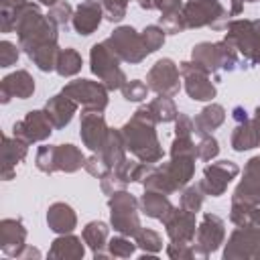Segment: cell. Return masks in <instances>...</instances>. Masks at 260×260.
I'll list each match as a JSON object with an SVG mask.
<instances>
[{"instance_id":"obj_1","label":"cell","mask_w":260,"mask_h":260,"mask_svg":"<svg viewBox=\"0 0 260 260\" xmlns=\"http://www.w3.org/2000/svg\"><path fill=\"white\" fill-rule=\"evenodd\" d=\"M0 30L16 32L18 47L28 55V59L41 71H53L57 65L59 45H57V24L41 14L39 6L24 2L12 12H0Z\"/></svg>"},{"instance_id":"obj_2","label":"cell","mask_w":260,"mask_h":260,"mask_svg":"<svg viewBox=\"0 0 260 260\" xmlns=\"http://www.w3.org/2000/svg\"><path fill=\"white\" fill-rule=\"evenodd\" d=\"M156 120L150 116L146 106H140L134 116L120 128L126 150L140 162H158L162 158V146L156 136Z\"/></svg>"},{"instance_id":"obj_3","label":"cell","mask_w":260,"mask_h":260,"mask_svg":"<svg viewBox=\"0 0 260 260\" xmlns=\"http://www.w3.org/2000/svg\"><path fill=\"white\" fill-rule=\"evenodd\" d=\"M85 156L83 152L73 146V144H55V146H41L37 150V169L47 173V175H53L57 171H63V173H75L79 171L81 167H85Z\"/></svg>"},{"instance_id":"obj_4","label":"cell","mask_w":260,"mask_h":260,"mask_svg":"<svg viewBox=\"0 0 260 260\" xmlns=\"http://www.w3.org/2000/svg\"><path fill=\"white\" fill-rule=\"evenodd\" d=\"M225 41L250 63L260 65V20L236 18L225 24Z\"/></svg>"},{"instance_id":"obj_5","label":"cell","mask_w":260,"mask_h":260,"mask_svg":"<svg viewBox=\"0 0 260 260\" xmlns=\"http://www.w3.org/2000/svg\"><path fill=\"white\" fill-rule=\"evenodd\" d=\"M191 59L199 65H203L209 73H215L219 69L234 71L240 67V53L232 43L225 39L219 43H199L191 51Z\"/></svg>"},{"instance_id":"obj_6","label":"cell","mask_w":260,"mask_h":260,"mask_svg":"<svg viewBox=\"0 0 260 260\" xmlns=\"http://www.w3.org/2000/svg\"><path fill=\"white\" fill-rule=\"evenodd\" d=\"M181 16L187 28L209 26L221 30L228 24V12L219 0H187L181 8Z\"/></svg>"},{"instance_id":"obj_7","label":"cell","mask_w":260,"mask_h":260,"mask_svg":"<svg viewBox=\"0 0 260 260\" xmlns=\"http://www.w3.org/2000/svg\"><path fill=\"white\" fill-rule=\"evenodd\" d=\"M138 203L134 195H130L128 191H116L110 195L108 199V207H110V221L112 228L116 232H120L122 236L134 238L140 232V217H138Z\"/></svg>"},{"instance_id":"obj_8","label":"cell","mask_w":260,"mask_h":260,"mask_svg":"<svg viewBox=\"0 0 260 260\" xmlns=\"http://www.w3.org/2000/svg\"><path fill=\"white\" fill-rule=\"evenodd\" d=\"M89 69L93 75L100 77V81L108 89H122V85L128 81L126 73L120 67V57L106 45L95 43L89 51Z\"/></svg>"},{"instance_id":"obj_9","label":"cell","mask_w":260,"mask_h":260,"mask_svg":"<svg viewBox=\"0 0 260 260\" xmlns=\"http://www.w3.org/2000/svg\"><path fill=\"white\" fill-rule=\"evenodd\" d=\"M118 57L120 61H126V63H140L148 53L146 45H144V39L140 32H136L132 26H118L106 41H104Z\"/></svg>"},{"instance_id":"obj_10","label":"cell","mask_w":260,"mask_h":260,"mask_svg":"<svg viewBox=\"0 0 260 260\" xmlns=\"http://www.w3.org/2000/svg\"><path fill=\"white\" fill-rule=\"evenodd\" d=\"M61 91L73 102L81 104L83 110L87 112H104L108 108V87L100 81L75 79V81H69Z\"/></svg>"},{"instance_id":"obj_11","label":"cell","mask_w":260,"mask_h":260,"mask_svg":"<svg viewBox=\"0 0 260 260\" xmlns=\"http://www.w3.org/2000/svg\"><path fill=\"white\" fill-rule=\"evenodd\" d=\"M179 71H181L183 81H185V91L191 100L209 102L215 98V93H217L215 83L211 81V73L203 65H199L191 59V61H183L179 65Z\"/></svg>"},{"instance_id":"obj_12","label":"cell","mask_w":260,"mask_h":260,"mask_svg":"<svg viewBox=\"0 0 260 260\" xmlns=\"http://www.w3.org/2000/svg\"><path fill=\"white\" fill-rule=\"evenodd\" d=\"M225 260H246V258H260V228L256 225H238L232 236L228 238Z\"/></svg>"},{"instance_id":"obj_13","label":"cell","mask_w":260,"mask_h":260,"mask_svg":"<svg viewBox=\"0 0 260 260\" xmlns=\"http://www.w3.org/2000/svg\"><path fill=\"white\" fill-rule=\"evenodd\" d=\"M179 67L173 59L165 57V59H158L146 73V85L158 93V95H177L179 89H181V79H179Z\"/></svg>"},{"instance_id":"obj_14","label":"cell","mask_w":260,"mask_h":260,"mask_svg":"<svg viewBox=\"0 0 260 260\" xmlns=\"http://www.w3.org/2000/svg\"><path fill=\"white\" fill-rule=\"evenodd\" d=\"M260 201V154L252 156L244 167V177L234 189L232 205L248 207Z\"/></svg>"},{"instance_id":"obj_15","label":"cell","mask_w":260,"mask_h":260,"mask_svg":"<svg viewBox=\"0 0 260 260\" xmlns=\"http://www.w3.org/2000/svg\"><path fill=\"white\" fill-rule=\"evenodd\" d=\"M53 124L47 116L45 110H30L22 120H18L14 126H12V134L20 140H24L26 144H32V142H41V140H47L53 132Z\"/></svg>"},{"instance_id":"obj_16","label":"cell","mask_w":260,"mask_h":260,"mask_svg":"<svg viewBox=\"0 0 260 260\" xmlns=\"http://www.w3.org/2000/svg\"><path fill=\"white\" fill-rule=\"evenodd\" d=\"M240 173V167L232 160H217V162H211L203 169V179H201V185L205 189L207 195L211 197H219L225 193L228 185L238 177Z\"/></svg>"},{"instance_id":"obj_17","label":"cell","mask_w":260,"mask_h":260,"mask_svg":"<svg viewBox=\"0 0 260 260\" xmlns=\"http://www.w3.org/2000/svg\"><path fill=\"white\" fill-rule=\"evenodd\" d=\"M167 228V236L171 242L179 244H191L197 234V223H195V213L187 211L183 207H171V211L160 219Z\"/></svg>"},{"instance_id":"obj_18","label":"cell","mask_w":260,"mask_h":260,"mask_svg":"<svg viewBox=\"0 0 260 260\" xmlns=\"http://www.w3.org/2000/svg\"><path fill=\"white\" fill-rule=\"evenodd\" d=\"M225 240V223L215 213H205L201 223L197 225V234L193 244L199 248L203 258H207L211 252H215Z\"/></svg>"},{"instance_id":"obj_19","label":"cell","mask_w":260,"mask_h":260,"mask_svg":"<svg viewBox=\"0 0 260 260\" xmlns=\"http://www.w3.org/2000/svg\"><path fill=\"white\" fill-rule=\"evenodd\" d=\"M110 128L102 116V112H87L83 110L81 114V124H79V136L83 140V144L91 150V152H100L108 140Z\"/></svg>"},{"instance_id":"obj_20","label":"cell","mask_w":260,"mask_h":260,"mask_svg":"<svg viewBox=\"0 0 260 260\" xmlns=\"http://www.w3.org/2000/svg\"><path fill=\"white\" fill-rule=\"evenodd\" d=\"M234 120H236V128L232 132V148L238 152H244L260 146V128L256 126L254 120L248 118L242 106L234 108Z\"/></svg>"},{"instance_id":"obj_21","label":"cell","mask_w":260,"mask_h":260,"mask_svg":"<svg viewBox=\"0 0 260 260\" xmlns=\"http://www.w3.org/2000/svg\"><path fill=\"white\" fill-rule=\"evenodd\" d=\"M26 230L20 219L6 217L0 221V250L6 256L20 258L22 250L26 248Z\"/></svg>"},{"instance_id":"obj_22","label":"cell","mask_w":260,"mask_h":260,"mask_svg":"<svg viewBox=\"0 0 260 260\" xmlns=\"http://www.w3.org/2000/svg\"><path fill=\"white\" fill-rule=\"evenodd\" d=\"M32 93H35V79L24 69H18V71L6 75L0 81V102L2 104H8L12 98L26 100Z\"/></svg>"},{"instance_id":"obj_23","label":"cell","mask_w":260,"mask_h":260,"mask_svg":"<svg viewBox=\"0 0 260 260\" xmlns=\"http://www.w3.org/2000/svg\"><path fill=\"white\" fill-rule=\"evenodd\" d=\"M28 152V144L16 136H4L2 140V179L10 181L16 175V167L24 160Z\"/></svg>"},{"instance_id":"obj_24","label":"cell","mask_w":260,"mask_h":260,"mask_svg":"<svg viewBox=\"0 0 260 260\" xmlns=\"http://www.w3.org/2000/svg\"><path fill=\"white\" fill-rule=\"evenodd\" d=\"M102 16H104V8H102V4L85 2V0H83V2L75 8L73 18H71V24H73L75 32L87 37V35H91V32L100 26Z\"/></svg>"},{"instance_id":"obj_25","label":"cell","mask_w":260,"mask_h":260,"mask_svg":"<svg viewBox=\"0 0 260 260\" xmlns=\"http://www.w3.org/2000/svg\"><path fill=\"white\" fill-rule=\"evenodd\" d=\"M77 106H79L77 102H73L71 98H67V95L61 91V93L49 98V102L45 104V112H47L51 124H53L57 130H61V128H65V126L71 122V118H73Z\"/></svg>"},{"instance_id":"obj_26","label":"cell","mask_w":260,"mask_h":260,"mask_svg":"<svg viewBox=\"0 0 260 260\" xmlns=\"http://www.w3.org/2000/svg\"><path fill=\"white\" fill-rule=\"evenodd\" d=\"M47 223L55 234H71L77 225V215L71 205L57 201L47 209Z\"/></svg>"},{"instance_id":"obj_27","label":"cell","mask_w":260,"mask_h":260,"mask_svg":"<svg viewBox=\"0 0 260 260\" xmlns=\"http://www.w3.org/2000/svg\"><path fill=\"white\" fill-rule=\"evenodd\" d=\"M85 254V248L81 240L73 234H61L57 240H53L49 258H59V260H81Z\"/></svg>"},{"instance_id":"obj_28","label":"cell","mask_w":260,"mask_h":260,"mask_svg":"<svg viewBox=\"0 0 260 260\" xmlns=\"http://www.w3.org/2000/svg\"><path fill=\"white\" fill-rule=\"evenodd\" d=\"M225 120V110L223 106L219 104H209L205 106L193 120V134H199V136H205V134H211V130L219 128Z\"/></svg>"},{"instance_id":"obj_29","label":"cell","mask_w":260,"mask_h":260,"mask_svg":"<svg viewBox=\"0 0 260 260\" xmlns=\"http://www.w3.org/2000/svg\"><path fill=\"white\" fill-rule=\"evenodd\" d=\"M83 242L89 246L93 258H108L110 252H106L108 248V225L104 221H89L83 228Z\"/></svg>"},{"instance_id":"obj_30","label":"cell","mask_w":260,"mask_h":260,"mask_svg":"<svg viewBox=\"0 0 260 260\" xmlns=\"http://www.w3.org/2000/svg\"><path fill=\"white\" fill-rule=\"evenodd\" d=\"M173 203L169 201V195L160 193V191H154V189H146L144 195L140 197V209L142 213H146L148 217H154V219H162L169 211H171Z\"/></svg>"},{"instance_id":"obj_31","label":"cell","mask_w":260,"mask_h":260,"mask_svg":"<svg viewBox=\"0 0 260 260\" xmlns=\"http://www.w3.org/2000/svg\"><path fill=\"white\" fill-rule=\"evenodd\" d=\"M100 154L106 160V165L110 167V171L116 169L118 165H122L126 160V146H124V140H122L120 130H110L108 140H106L104 148L100 150Z\"/></svg>"},{"instance_id":"obj_32","label":"cell","mask_w":260,"mask_h":260,"mask_svg":"<svg viewBox=\"0 0 260 260\" xmlns=\"http://www.w3.org/2000/svg\"><path fill=\"white\" fill-rule=\"evenodd\" d=\"M146 108H148L150 116L156 120V124H160V122H162V124L173 122V120H177V116H179V110H177L175 102H173L169 95H158V98H154L152 102L146 104Z\"/></svg>"},{"instance_id":"obj_33","label":"cell","mask_w":260,"mask_h":260,"mask_svg":"<svg viewBox=\"0 0 260 260\" xmlns=\"http://www.w3.org/2000/svg\"><path fill=\"white\" fill-rule=\"evenodd\" d=\"M81 65H83V59L75 49H61L59 55H57L55 71L61 77H71V75L81 71Z\"/></svg>"},{"instance_id":"obj_34","label":"cell","mask_w":260,"mask_h":260,"mask_svg":"<svg viewBox=\"0 0 260 260\" xmlns=\"http://www.w3.org/2000/svg\"><path fill=\"white\" fill-rule=\"evenodd\" d=\"M205 195H207V193H205L201 181L195 183V185H189V187H185L183 193H181V207L187 209V211L197 213V211L201 209V205H203Z\"/></svg>"},{"instance_id":"obj_35","label":"cell","mask_w":260,"mask_h":260,"mask_svg":"<svg viewBox=\"0 0 260 260\" xmlns=\"http://www.w3.org/2000/svg\"><path fill=\"white\" fill-rule=\"evenodd\" d=\"M134 240H136V246L140 250H144L146 254H158L160 248H162L160 236L154 230H148V228H140V232L134 236Z\"/></svg>"},{"instance_id":"obj_36","label":"cell","mask_w":260,"mask_h":260,"mask_svg":"<svg viewBox=\"0 0 260 260\" xmlns=\"http://www.w3.org/2000/svg\"><path fill=\"white\" fill-rule=\"evenodd\" d=\"M167 256L173 260H193V258H203V254L199 252V248L191 242V244H179V242H171L167 246Z\"/></svg>"},{"instance_id":"obj_37","label":"cell","mask_w":260,"mask_h":260,"mask_svg":"<svg viewBox=\"0 0 260 260\" xmlns=\"http://www.w3.org/2000/svg\"><path fill=\"white\" fill-rule=\"evenodd\" d=\"M134 250H136V242L132 244L130 240H126V236H118V238H112L110 242H108V252H110V256H114V258H130L132 254H134Z\"/></svg>"},{"instance_id":"obj_38","label":"cell","mask_w":260,"mask_h":260,"mask_svg":"<svg viewBox=\"0 0 260 260\" xmlns=\"http://www.w3.org/2000/svg\"><path fill=\"white\" fill-rule=\"evenodd\" d=\"M47 16H49L57 26L67 28L69 20L73 18V8H71V4H69V2L59 0L55 6H51V10H49V14H47Z\"/></svg>"},{"instance_id":"obj_39","label":"cell","mask_w":260,"mask_h":260,"mask_svg":"<svg viewBox=\"0 0 260 260\" xmlns=\"http://www.w3.org/2000/svg\"><path fill=\"white\" fill-rule=\"evenodd\" d=\"M140 35H142V39H144V45H146L148 53H154V51H158V49L162 47L167 32H165L162 26H158V24H148Z\"/></svg>"},{"instance_id":"obj_40","label":"cell","mask_w":260,"mask_h":260,"mask_svg":"<svg viewBox=\"0 0 260 260\" xmlns=\"http://www.w3.org/2000/svg\"><path fill=\"white\" fill-rule=\"evenodd\" d=\"M148 89H150V87H148L144 81L132 79V81H126V83L122 85V95H124L128 102H142V100H146Z\"/></svg>"},{"instance_id":"obj_41","label":"cell","mask_w":260,"mask_h":260,"mask_svg":"<svg viewBox=\"0 0 260 260\" xmlns=\"http://www.w3.org/2000/svg\"><path fill=\"white\" fill-rule=\"evenodd\" d=\"M195 146H197V158L199 160H211V158H215L219 154V144L211 134L201 136V140Z\"/></svg>"},{"instance_id":"obj_42","label":"cell","mask_w":260,"mask_h":260,"mask_svg":"<svg viewBox=\"0 0 260 260\" xmlns=\"http://www.w3.org/2000/svg\"><path fill=\"white\" fill-rule=\"evenodd\" d=\"M126 6H128V2H124V0H102L104 16L110 22H120L126 16Z\"/></svg>"},{"instance_id":"obj_43","label":"cell","mask_w":260,"mask_h":260,"mask_svg":"<svg viewBox=\"0 0 260 260\" xmlns=\"http://www.w3.org/2000/svg\"><path fill=\"white\" fill-rule=\"evenodd\" d=\"M158 22H160L162 30H165V32H169V35H179V32L187 30V26H185V22H183V16H181V12L160 16V18H158Z\"/></svg>"},{"instance_id":"obj_44","label":"cell","mask_w":260,"mask_h":260,"mask_svg":"<svg viewBox=\"0 0 260 260\" xmlns=\"http://www.w3.org/2000/svg\"><path fill=\"white\" fill-rule=\"evenodd\" d=\"M89 175H93V177H98V179H102L108 171H110V167L106 165V160L102 158V154L100 152H93L87 160H85V167H83Z\"/></svg>"},{"instance_id":"obj_45","label":"cell","mask_w":260,"mask_h":260,"mask_svg":"<svg viewBox=\"0 0 260 260\" xmlns=\"http://www.w3.org/2000/svg\"><path fill=\"white\" fill-rule=\"evenodd\" d=\"M18 61V47L10 41L0 43V67H10Z\"/></svg>"},{"instance_id":"obj_46","label":"cell","mask_w":260,"mask_h":260,"mask_svg":"<svg viewBox=\"0 0 260 260\" xmlns=\"http://www.w3.org/2000/svg\"><path fill=\"white\" fill-rule=\"evenodd\" d=\"M100 181H102V191H104L106 195H112V193H116V191L126 189V183H124L114 171H108Z\"/></svg>"},{"instance_id":"obj_47","label":"cell","mask_w":260,"mask_h":260,"mask_svg":"<svg viewBox=\"0 0 260 260\" xmlns=\"http://www.w3.org/2000/svg\"><path fill=\"white\" fill-rule=\"evenodd\" d=\"M175 136H193V120L181 112L175 120Z\"/></svg>"},{"instance_id":"obj_48","label":"cell","mask_w":260,"mask_h":260,"mask_svg":"<svg viewBox=\"0 0 260 260\" xmlns=\"http://www.w3.org/2000/svg\"><path fill=\"white\" fill-rule=\"evenodd\" d=\"M154 8L160 10V16L177 14L183 8V0H154Z\"/></svg>"},{"instance_id":"obj_49","label":"cell","mask_w":260,"mask_h":260,"mask_svg":"<svg viewBox=\"0 0 260 260\" xmlns=\"http://www.w3.org/2000/svg\"><path fill=\"white\" fill-rule=\"evenodd\" d=\"M26 0H0V12H12L16 8H20Z\"/></svg>"},{"instance_id":"obj_50","label":"cell","mask_w":260,"mask_h":260,"mask_svg":"<svg viewBox=\"0 0 260 260\" xmlns=\"http://www.w3.org/2000/svg\"><path fill=\"white\" fill-rule=\"evenodd\" d=\"M244 2H258V0H232V10H230V14H232V16L242 14V10H244Z\"/></svg>"},{"instance_id":"obj_51","label":"cell","mask_w":260,"mask_h":260,"mask_svg":"<svg viewBox=\"0 0 260 260\" xmlns=\"http://www.w3.org/2000/svg\"><path fill=\"white\" fill-rule=\"evenodd\" d=\"M32 256H35V258H39V256H41V252H39L37 248H30V246H26V248L22 250V254H20V258H32Z\"/></svg>"},{"instance_id":"obj_52","label":"cell","mask_w":260,"mask_h":260,"mask_svg":"<svg viewBox=\"0 0 260 260\" xmlns=\"http://www.w3.org/2000/svg\"><path fill=\"white\" fill-rule=\"evenodd\" d=\"M252 120H254V122H256V126L260 128V106L256 108V112H254V118H252Z\"/></svg>"},{"instance_id":"obj_53","label":"cell","mask_w":260,"mask_h":260,"mask_svg":"<svg viewBox=\"0 0 260 260\" xmlns=\"http://www.w3.org/2000/svg\"><path fill=\"white\" fill-rule=\"evenodd\" d=\"M39 2H41V4H45V6H55L59 0H39Z\"/></svg>"},{"instance_id":"obj_54","label":"cell","mask_w":260,"mask_h":260,"mask_svg":"<svg viewBox=\"0 0 260 260\" xmlns=\"http://www.w3.org/2000/svg\"><path fill=\"white\" fill-rule=\"evenodd\" d=\"M85 2H95V4H102V0H85Z\"/></svg>"},{"instance_id":"obj_55","label":"cell","mask_w":260,"mask_h":260,"mask_svg":"<svg viewBox=\"0 0 260 260\" xmlns=\"http://www.w3.org/2000/svg\"><path fill=\"white\" fill-rule=\"evenodd\" d=\"M124 2H130V0H124Z\"/></svg>"}]
</instances>
